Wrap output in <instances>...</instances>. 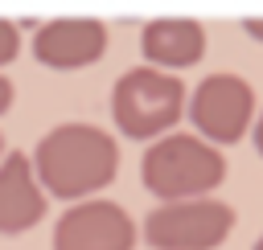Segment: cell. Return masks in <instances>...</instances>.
<instances>
[{
	"mask_svg": "<svg viewBox=\"0 0 263 250\" xmlns=\"http://www.w3.org/2000/svg\"><path fill=\"white\" fill-rule=\"evenodd\" d=\"M33 176L45 197L82 201L103 193L119 172V143L95 123H58L41 135L33 152Z\"/></svg>",
	"mask_w": 263,
	"mask_h": 250,
	"instance_id": "obj_1",
	"label": "cell"
},
{
	"mask_svg": "<svg viewBox=\"0 0 263 250\" xmlns=\"http://www.w3.org/2000/svg\"><path fill=\"white\" fill-rule=\"evenodd\" d=\"M140 176H144V189L160 201L210 197L226 180V160L214 143H205L193 131H164L148 139Z\"/></svg>",
	"mask_w": 263,
	"mask_h": 250,
	"instance_id": "obj_2",
	"label": "cell"
},
{
	"mask_svg": "<svg viewBox=\"0 0 263 250\" xmlns=\"http://www.w3.org/2000/svg\"><path fill=\"white\" fill-rule=\"evenodd\" d=\"M185 82L181 74L156 70V66H136L115 78L111 86V115L115 127L127 139H156L173 131L185 115Z\"/></svg>",
	"mask_w": 263,
	"mask_h": 250,
	"instance_id": "obj_3",
	"label": "cell"
},
{
	"mask_svg": "<svg viewBox=\"0 0 263 250\" xmlns=\"http://www.w3.org/2000/svg\"><path fill=\"white\" fill-rule=\"evenodd\" d=\"M234 230V209L218 197L160 201L144 217V242L152 250H218Z\"/></svg>",
	"mask_w": 263,
	"mask_h": 250,
	"instance_id": "obj_4",
	"label": "cell"
},
{
	"mask_svg": "<svg viewBox=\"0 0 263 250\" xmlns=\"http://www.w3.org/2000/svg\"><path fill=\"white\" fill-rule=\"evenodd\" d=\"M255 111H259L255 90L242 74H205L197 82V90L185 94V115H189L193 131L214 148L238 143L251 131Z\"/></svg>",
	"mask_w": 263,
	"mask_h": 250,
	"instance_id": "obj_5",
	"label": "cell"
},
{
	"mask_svg": "<svg viewBox=\"0 0 263 250\" xmlns=\"http://www.w3.org/2000/svg\"><path fill=\"white\" fill-rule=\"evenodd\" d=\"M136 221L123 205L107 197L74 201L53 225V250H132Z\"/></svg>",
	"mask_w": 263,
	"mask_h": 250,
	"instance_id": "obj_6",
	"label": "cell"
},
{
	"mask_svg": "<svg viewBox=\"0 0 263 250\" xmlns=\"http://www.w3.org/2000/svg\"><path fill=\"white\" fill-rule=\"evenodd\" d=\"M107 53V25L95 16H53L33 25V57L45 70H82Z\"/></svg>",
	"mask_w": 263,
	"mask_h": 250,
	"instance_id": "obj_7",
	"label": "cell"
},
{
	"mask_svg": "<svg viewBox=\"0 0 263 250\" xmlns=\"http://www.w3.org/2000/svg\"><path fill=\"white\" fill-rule=\"evenodd\" d=\"M45 189L33 176V164L25 152L0 156V238H16L33 230L45 217Z\"/></svg>",
	"mask_w": 263,
	"mask_h": 250,
	"instance_id": "obj_8",
	"label": "cell"
},
{
	"mask_svg": "<svg viewBox=\"0 0 263 250\" xmlns=\"http://www.w3.org/2000/svg\"><path fill=\"white\" fill-rule=\"evenodd\" d=\"M140 53L148 66L181 74L205 57V25L193 16H156L140 33Z\"/></svg>",
	"mask_w": 263,
	"mask_h": 250,
	"instance_id": "obj_9",
	"label": "cell"
},
{
	"mask_svg": "<svg viewBox=\"0 0 263 250\" xmlns=\"http://www.w3.org/2000/svg\"><path fill=\"white\" fill-rule=\"evenodd\" d=\"M21 53V25L0 16V66H12Z\"/></svg>",
	"mask_w": 263,
	"mask_h": 250,
	"instance_id": "obj_10",
	"label": "cell"
},
{
	"mask_svg": "<svg viewBox=\"0 0 263 250\" xmlns=\"http://www.w3.org/2000/svg\"><path fill=\"white\" fill-rule=\"evenodd\" d=\"M242 29H247V37H251V41H259V45H263V16H242Z\"/></svg>",
	"mask_w": 263,
	"mask_h": 250,
	"instance_id": "obj_11",
	"label": "cell"
},
{
	"mask_svg": "<svg viewBox=\"0 0 263 250\" xmlns=\"http://www.w3.org/2000/svg\"><path fill=\"white\" fill-rule=\"evenodd\" d=\"M251 135H255V152L263 156V111H255V123H251Z\"/></svg>",
	"mask_w": 263,
	"mask_h": 250,
	"instance_id": "obj_12",
	"label": "cell"
},
{
	"mask_svg": "<svg viewBox=\"0 0 263 250\" xmlns=\"http://www.w3.org/2000/svg\"><path fill=\"white\" fill-rule=\"evenodd\" d=\"M8 107H12V82H8L4 74H0V115H4Z\"/></svg>",
	"mask_w": 263,
	"mask_h": 250,
	"instance_id": "obj_13",
	"label": "cell"
},
{
	"mask_svg": "<svg viewBox=\"0 0 263 250\" xmlns=\"http://www.w3.org/2000/svg\"><path fill=\"white\" fill-rule=\"evenodd\" d=\"M251 250H263V234H259V238H255V246H251Z\"/></svg>",
	"mask_w": 263,
	"mask_h": 250,
	"instance_id": "obj_14",
	"label": "cell"
},
{
	"mask_svg": "<svg viewBox=\"0 0 263 250\" xmlns=\"http://www.w3.org/2000/svg\"><path fill=\"white\" fill-rule=\"evenodd\" d=\"M0 156H4V139H0Z\"/></svg>",
	"mask_w": 263,
	"mask_h": 250,
	"instance_id": "obj_15",
	"label": "cell"
}]
</instances>
